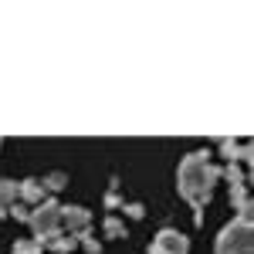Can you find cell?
<instances>
[{
	"label": "cell",
	"instance_id": "cell-1",
	"mask_svg": "<svg viewBox=\"0 0 254 254\" xmlns=\"http://www.w3.org/2000/svg\"><path fill=\"white\" fill-rule=\"evenodd\" d=\"M217 180H220V166L210 163L207 153H190V156L180 163V170H176V190H180V196L193 207L196 224H203V207H207L210 196H214Z\"/></svg>",
	"mask_w": 254,
	"mask_h": 254
},
{
	"label": "cell",
	"instance_id": "cell-2",
	"mask_svg": "<svg viewBox=\"0 0 254 254\" xmlns=\"http://www.w3.org/2000/svg\"><path fill=\"white\" fill-rule=\"evenodd\" d=\"M251 248H254L251 217H234V220H227L220 227L214 254H251Z\"/></svg>",
	"mask_w": 254,
	"mask_h": 254
},
{
	"label": "cell",
	"instance_id": "cell-3",
	"mask_svg": "<svg viewBox=\"0 0 254 254\" xmlns=\"http://www.w3.org/2000/svg\"><path fill=\"white\" fill-rule=\"evenodd\" d=\"M27 224H31V231H34V241L44 248L55 234H61V203L51 200V196H44L38 207H31Z\"/></svg>",
	"mask_w": 254,
	"mask_h": 254
},
{
	"label": "cell",
	"instance_id": "cell-4",
	"mask_svg": "<svg viewBox=\"0 0 254 254\" xmlns=\"http://www.w3.org/2000/svg\"><path fill=\"white\" fill-rule=\"evenodd\" d=\"M149 254H190V241H187V234H180L176 227H163L153 237Z\"/></svg>",
	"mask_w": 254,
	"mask_h": 254
},
{
	"label": "cell",
	"instance_id": "cell-5",
	"mask_svg": "<svg viewBox=\"0 0 254 254\" xmlns=\"http://www.w3.org/2000/svg\"><path fill=\"white\" fill-rule=\"evenodd\" d=\"M61 231L71 234V237H78L81 231H92V210L88 207H78V203L61 207Z\"/></svg>",
	"mask_w": 254,
	"mask_h": 254
},
{
	"label": "cell",
	"instance_id": "cell-6",
	"mask_svg": "<svg viewBox=\"0 0 254 254\" xmlns=\"http://www.w3.org/2000/svg\"><path fill=\"white\" fill-rule=\"evenodd\" d=\"M44 187H41V180H20L17 183V200L24 207H38L41 200H44Z\"/></svg>",
	"mask_w": 254,
	"mask_h": 254
},
{
	"label": "cell",
	"instance_id": "cell-7",
	"mask_svg": "<svg viewBox=\"0 0 254 254\" xmlns=\"http://www.w3.org/2000/svg\"><path fill=\"white\" fill-rule=\"evenodd\" d=\"M220 153L227 163H248L251 159V142H237V139H220Z\"/></svg>",
	"mask_w": 254,
	"mask_h": 254
},
{
	"label": "cell",
	"instance_id": "cell-8",
	"mask_svg": "<svg viewBox=\"0 0 254 254\" xmlns=\"http://www.w3.org/2000/svg\"><path fill=\"white\" fill-rule=\"evenodd\" d=\"M231 207L237 217H251V187H231Z\"/></svg>",
	"mask_w": 254,
	"mask_h": 254
},
{
	"label": "cell",
	"instance_id": "cell-9",
	"mask_svg": "<svg viewBox=\"0 0 254 254\" xmlns=\"http://www.w3.org/2000/svg\"><path fill=\"white\" fill-rule=\"evenodd\" d=\"M44 248H51V254H75V248H78V237H71V234H55Z\"/></svg>",
	"mask_w": 254,
	"mask_h": 254
},
{
	"label": "cell",
	"instance_id": "cell-10",
	"mask_svg": "<svg viewBox=\"0 0 254 254\" xmlns=\"http://www.w3.org/2000/svg\"><path fill=\"white\" fill-rule=\"evenodd\" d=\"M220 176H227L231 187H251V180H248V173L241 170V163H227V166L220 170Z\"/></svg>",
	"mask_w": 254,
	"mask_h": 254
},
{
	"label": "cell",
	"instance_id": "cell-11",
	"mask_svg": "<svg viewBox=\"0 0 254 254\" xmlns=\"http://www.w3.org/2000/svg\"><path fill=\"white\" fill-rule=\"evenodd\" d=\"M102 231H105V237H116V241H122L126 237V220L116 214H109L105 217V224H102Z\"/></svg>",
	"mask_w": 254,
	"mask_h": 254
},
{
	"label": "cell",
	"instance_id": "cell-12",
	"mask_svg": "<svg viewBox=\"0 0 254 254\" xmlns=\"http://www.w3.org/2000/svg\"><path fill=\"white\" fill-rule=\"evenodd\" d=\"M41 187H44V193H58V190H64L68 187V173H48L44 180H41Z\"/></svg>",
	"mask_w": 254,
	"mask_h": 254
},
{
	"label": "cell",
	"instance_id": "cell-13",
	"mask_svg": "<svg viewBox=\"0 0 254 254\" xmlns=\"http://www.w3.org/2000/svg\"><path fill=\"white\" fill-rule=\"evenodd\" d=\"M17 200V183L14 180H0V210H7Z\"/></svg>",
	"mask_w": 254,
	"mask_h": 254
},
{
	"label": "cell",
	"instance_id": "cell-14",
	"mask_svg": "<svg viewBox=\"0 0 254 254\" xmlns=\"http://www.w3.org/2000/svg\"><path fill=\"white\" fill-rule=\"evenodd\" d=\"M78 244H81L88 254H102V241H98L92 231H81V234H78Z\"/></svg>",
	"mask_w": 254,
	"mask_h": 254
},
{
	"label": "cell",
	"instance_id": "cell-15",
	"mask_svg": "<svg viewBox=\"0 0 254 254\" xmlns=\"http://www.w3.org/2000/svg\"><path fill=\"white\" fill-rule=\"evenodd\" d=\"M7 214L14 217V220H20V224H27V217H31V207H24L20 200H14V203L7 207Z\"/></svg>",
	"mask_w": 254,
	"mask_h": 254
},
{
	"label": "cell",
	"instance_id": "cell-16",
	"mask_svg": "<svg viewBox=\"0 0 254 254\" xmlns=\"http://www.w3.org/2000/svg\"><path fill=\"white\" fill-rule=\"evenodd\" d=\"M10 254H44V251H41V244H38V241H17Z\"/></svg>",
	"mask_w": 254,
	"mask_h": 254
},
{
	"label": "cell",
	"instance_id": "cell-17",
	"mask_svg": "<svg viewBox=\"0 0 254 254\" xmlns=\"http://www.w3.org/2000/svg\"><path fill=\"white\" fill-rule=\"evenodd\" d=\"M122 203H126V200L119 196V180H112V190L105 193V207H109V210H116V207H122Z\"/></svg>",
	"mask_w": 254,
	"mask_h": 254
},
{
	"label": "cell",
	"instance_id": "cell-18",
	"mask_svg": "<svg viewBox=\"0 0 254 254\" xmlns=\"http://www.w3.org/2000/svg\"><path fill=\"white\" fill-rule=\"evenodd\" d=\"M122 210H126L129 220H142V217H146V207H142V203H122Z\"/></svg>",
	"mask_w": 254,
	"mask_h": 254
},
{
	"label": "cell",
	"instance_id": "cell-19",
	"mask_svg": "<svg viewBox=\"0 0 254 254\" xmlns=\"http://www.w3.org/2000/svg\"><path fill=\"white\" fill-rule=\"evenodd\" d=\"M0 146H3V139H0Z\"/></svg>",
	"mask_w": 254,
	"mask_h": 254
}]
</instances>
